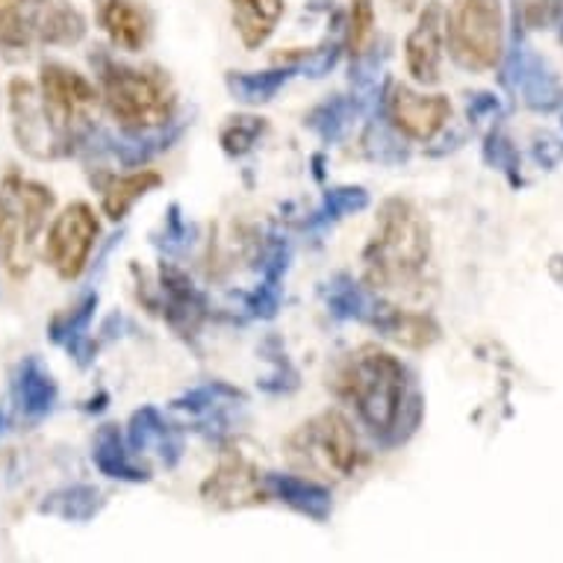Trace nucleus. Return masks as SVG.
<instances>
[{"label":"nucleus","instance_id":"nucleus-1","mask_svg":"<svg viewBox=\"0 0 563 563\" xmlns=\"http://www.w3.org/2000/svg\"><path fill=\"white\" fill-rule=\"evenodd\" d=\"M431 260V231L426 216L405 198L380 203L378 222L369 245L363 251L366 280L384 292H410L422 284Z\"/></svg>","mask_w":563,"mask_h":563},{"label":"nucleus","instance_id":"nucleus-2","mask_svg":"<svg viewBox=\"0 0 563 563\" xmlns=\"http://www.w3.org/2000/svg\"><path fill=\"white\" fill-rule=\"evenodd\" d=\"M333 387L375 434L398 428L407 401V369L378 345H363L342 361Z\"/></svg>","mask_w":563,"mask_h":563},{"label":"nucleus","instance_id":"nucleus-3","mask_svg":"<svg viewBox=\"0 0 563 563\" xmlns=\"http://www.w3.org/2000/svg\"><path fill=\"white\" fill-rule=\"evenodd\" d=\"M51 210V186L21 177L19 172L0 180V263L15 280H24L33 272Z\"/></svg>","mask_w":563,"mask_h":563},{"label":"nucleus","instance_id":"nucleus-4","mask_svg":"<svg viewBox=\"0 0 563 563\" xmlns=\"http://www.w3.org/2000/svg\"><path fill=\"white\" fill-rule=\"evenodd\" d=\"M98 92L103 107L124 130L145 133L163 128L175 115V92L159 71L130 68L115 59H101Z\"/></svg>","mask_w":563,"mask_h":563},{"label":"nucleus","instance_id":"nucleus-5","mask_svg":"<svg viewBox=\"0 0 563 563\" xmlns=\"http://www.w3.org/2000/svg\"><path fill=\"white\" fill-rule=\"evenodd\" d=\"M38 101L45 110L47 128L54 136L56 157H65L80 145L92 130L101 92L77 68L47 59L38 68Z\"/></svg>","mask_w":563,"mask_h":563},{"label":"nucleus","instance_id":"nucleus-6","mask_svg":"<svg viewBox=\"0 0 563 563\" xmlns=\"http://www.w3.org/2000/svg\"><path fill=\"white\" fill-rule=\"evenodd\" d=\"M287 457L305 478L342 481L357 472L363 449L349 419L336 410H324L289 434Z\"/></svg>","mask_w":563,"mask_h":563},{"label":"nucleus","instance_id":"nucleus-7","mask_svg":"<svg viewBox=\"0 0 563 563\" xmlns=\"http://www.w3.org/2000/svg\"><path fill=\"white\" fill-rule=\"evenodd\" d=\"M445 45L466 71L496 68L505 51L501 0H454L445 12Z\"/></svg>","mask_w":563,"mask_h":563},{"label":"nucleus","instance_id":"nucleus-8","mask_svg":"<svg viewBox=\"0 0 563 563\" xmlns=\"http://www.w3.org/2000/svg\"><path fill=\"white\" fill-rule=\"evenodd\" d=\"M101 224L89 203L75 201L54 216L45 233V260L63 280H77L89 266Z\"/></svg>","mask_w":563,"mask_h":563},{"label":"nucleus","instance_id":"nucleus-9","mask_svg":"<svg viewBox=\"0 0 563 563\" xmlns=\"http://www.w3.org/2000/svg\"><path fill=\"white\" fill-rule=\"evenodd\" d=\"M387 110L389 121L416 142L434 139L445 128V121L452 119V103L445 95H419L401 84L389 89Z\"/></svg>","mask_w":563,"mask_h":563},{"label":"nucleus","instance_id":"nucleus-10","mask_svg":"<svg viewBox=\"0 0 563 563\" xmlns=\"http://www.w3.org/2000/svg\"><path fill=\"white\" fill-rule=\"evenodd\" d=\"M445 51V10L431 0L416 21V27L407 33L405 42V65L407 75L416 84H437L440 80V65Z\"/></svg>","mask_w":563,"mask_h":563},{"label":"nucleus","instance_id":"nucleus-11","mask_svg":"<svg viewBox=\"0 0 563 563\" xmlns=\"http://www.w3.org/2000/svg\"><path fill=\"white\" fill-rule=\"evenodd\" d=\"M203 499L219 508H245V505L266 501L268 493L263 487L257 466L240 452H233L224 454L219 470L203 484Z\"/></svg>","mask_w":563,"mask_h":563},{"label":"nucleus","instance_id":"nucleus-12","mask_svg":"<svg viewBox=\"0 0 563 563\" xmlns=\"http://www.w3.org/2000/svg\"><path fill=\"white\" fill-rule=\"evenodd\" d=\"M10 115H12V133L19 139V148L27 151L30 157L51 159L56 157L54 136L47 128L45 110L38 101V89L27 80L15 77L10 84Z\"/></svg>","mask_w":563,"mask_h":563},{"label":"nucleus","instance_id":"nucleus-13","mask_svg":"<svg viewBox=\"0 0 563 563\" xmlns=\"http://www.w3.org/2000/svg\"><path fill=\"white\" fill-rule=\"evenodd\" d=\"M95 15L112 45L121 51L136 54L148 45L154 21L142 0H95Z\"/></svg>","mask_w":563,"mask_h":563},{"label":"nucleus","instance_id":"nucleus-14","mask_svg":"<svg viewBox=\"0 0 563 563\" xmlns=\"http://www.w3.org/2000/svg\"><path fill=\"white\" fill-rule=\"evenodd\" d=\"M12 398L24 416H45L56 401V384L51 372L36 361L27 357L21 363L15 378H12Z\"/></svg>","mask_w":563,"mask_h":563},{"label":"nucleus","instance_id":"nucleus-15","mask_svg":"<svg viewBox=\"0 0 563 563\" xmlns=\"http://www.w3.org/2000/svg\"><path fill=\"white\" fill-rule=\"evenodd\" d=\"M231 10L242 45L260 47L284 19V0H231Z\"/></svg>","mask_w":563,"mask_h":563},{"label":"nucleus","instance_id":"nucleus-16","mask_svg":"<svg viewBox=\"0 0 563 563\" xmlns=\"http://www.w3.org/2000/svg\"><path fill=\"white\" fill-rule=\"evenodd\" d=\"M159 180H163V177H159L157 172H151V168H145V172H133V175L112 177L110 184L101 189V207L103 213H107V219H112V222L124 219L130 207H133L142 195H148L154 186H159Z\"/></svg>","mask_w":563,"mask_h":563},{"label":"nucleus","instance_id":"nucleus-17","mask_svg":"<svg viewBox=\"0 0 563 563\" xmlns=\"http://www.w3.org/2000/svg\"><path fill=\"white\" fill-rule=\"evenodd\" d=\"M272 484L280 493V499L296 505L301 514H310L316 519L328 514V493L319 481L305 478V475H289V478H272Z\"/></svg>","mask_w":563,"mask_h":563},{"label":"nucleus","instance_id":"nucleus-18","mask_svg":"<svg viewBox=\"0 0 563 563\" xmlns=\"http://www.w3.org/2000/svg\"><path fill=\"white\" fill-rule=\"evenodd\" d=\"M380 328H384L393 340L401 342V345H410V349H422V345L437 340V324L431 322L428 316L393 310V313L387 316V322H380Z\"/></svg>","mask_w":563,"mask_h":563},{"label":"nucleus","instance_id":"nucleus-19","mask_svg":"<svg viewBox=\"0 0 563 563\" xmlns=\"http://www.w3.org/2000/svg\"><path fill=\"white\" fill-rule=\"evenodd\" d=\"M375 38V3L372 0H351L349 7V36L345 47L351 56H363Z\"/></svg>","mask_w":563,"mask_h":563},{"label":"nucleus","instance_id":"nucleus-20","mask_svg":"<svg viewBox=\"0 0 563 563\" xmlns=\"http://www.w3.org/2000/svg\"><path fill=\"white\" fill-rule=\"evenodd\" d=\"M95 463L101 466L110 478H139L133 466H130L128 454H121L119 445V431L112 426H107L98 434V443H95Z\"/></svg>","mask_w":563,"mask_h":563},{"label":"nucleus","instance_id":"nucleus-21","mask_svg":"<svg viewBox=\"0 0 563 563\" xmlns=\"http://www.w3.org/2000/svg\"><path fill=\"white\" fill-rule=\"evenodd\" d=\"M24 3L27 0H0V51H7V54L15 45V33H19Z\"/></svg>","mask_w":563,"mask_h":563},{"label":"nucleus","instance_id":"nucleus-22","mask_svg":"<svg viewBox=\"0 0 563 563\" xmlns=\"http://www.w3.org/2000/svg\"><path fill=\"white\" fill-rule=\"evenodd\" d=\"M245 121H249V119H236L231 128L224 130V136H222L224 148L236 151V154H240V151H245V148H251V142L257 139V133H260V128H263V124L254 119L249 124V130H245Z\"/></svg>","mask_w":563,"mask_h":563},{"label":"nucleus","instance_id":"nucleus-23","mask_svg":"<svg viewBox=\"0 0 563 563\" xmlns=\"http://www.w3.org/2000/svg\"><path fill=\"white\" fill-rule=\"evenodd\" d=\"M393 3H396V7H405V10H413L419 0H393Z\"/></svg>","mask_w":563,"mask_h":563}]
</instances>
